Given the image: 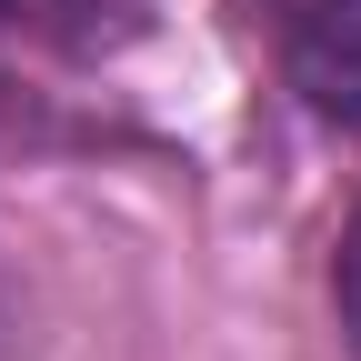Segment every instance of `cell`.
<instances>
[{
  "instance_id": "1",
  "label": "cell",
  "mask_w": 361,
  "mask_h": 361,
  "mask_svg": "<svg viewBox=\"0 0 361 361\" xmlns=\"http://www.w3.org/2000/svg\"><path fill=\"white\" fill-rule=\"evenodd\" d=\"M0 20L30 40H61V51H111L141 20V0H0Z\"/></svg>"
},
{
  "instance_id": "2",
  "label": "cell",
  "mask_w": 361,
  "mask_h": 361,
  "mask_svg": "<svg viewBox=\"0 0 361 361\" xmlns=\"http://www.w3.org/2000/svg\"><path fill=\"white\" fill-rule=\"evenodd\" d=\"M331 322H341V351L361 361V211L341 221V251H331Z\"/></svg>"
}]
</instances>
